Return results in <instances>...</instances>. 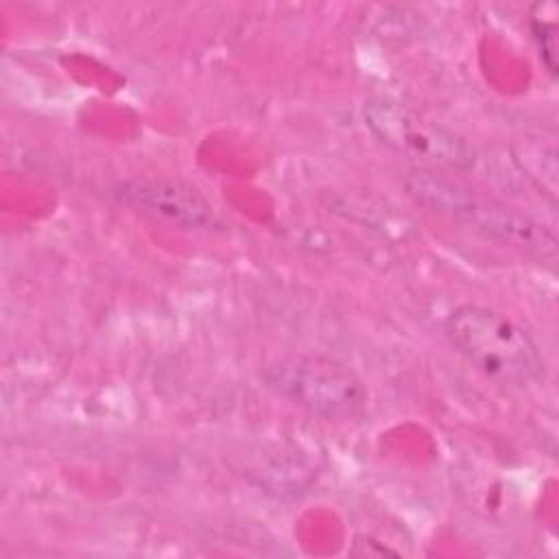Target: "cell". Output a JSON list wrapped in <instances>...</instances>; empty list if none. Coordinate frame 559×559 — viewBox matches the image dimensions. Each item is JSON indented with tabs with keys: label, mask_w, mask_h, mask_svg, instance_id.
<instances>
[{
	"label": "cell",
	"mask_w": 559,
	"mask_h": 559,
	"mask_svg": "<svg viewBox=\"0 0 559 559\" xmlns=\"http://www.w3.org/2000/svg\"><path fill=\"white\" fill-rule=\"evenodd\" d=\"M369 129L395 153L421 162L419 168H469L474 148L452 129L426 120L389 98L369 100L365 107Z\"/></svg>",
	"instance_id": "4"
},
{
	"label": "cell",
	"mask_w": 559,
	"mask_h": 559,
	"mask_svg": "<svg viewBox=\"0 0 559 559\" xmlns=\"http://www.w3.org/2000/svg\"><path fill=\"white\" fill-rule=\"evenodd\" d=\"M114 197L181 227L199 229L216 223L214 205L194 186L179 179H129L114 188Z\"/></svg>",
	"instance_id": "5"
},
{
	"label": "cell",
	"mask_w": 559,
	"mask_h": 559,
	"mask_svg": "<svg viewBox=\"0 0 559 559\" xmlns=\"http://www.w3.org/2000/svg\"><path fill=\"white\" fill-rule=\"evenodd\" d=\"M404 186L417 203L491 242L542 258L555 255L557 251L555 236L533 218L493 199L480 197L474 190L432 173L430 168H413L406 173Z\"/></svg>",
	"instance_id": "1"
},
{
	"label": "cell",
	"mask_w": 559,
	"mask_h": 559,
	"mask_svg": "<svg viewBox=\"0 0 559 559\" xmlns=\"http://www.w3.org/2000/svg\"><path fill=\"white\" fill-rule=\"evenodd\" d=\"M269 386L293 404L328 419L352 417L365 402V386L343 362L325 356H290L264 373Z\"/></svg>",
	"instance_id": "3"
},
{
	"label": "cell",
	"mask_w": 559,
	"mask_h": 559,
	"mask_svg": "<svg viewBox=\"0 0 559 559\" xmlns=\"http://www.w3.org/2000/svg\"><path fill=\"white\" fill-rule=\"evenodd\" d=\"M443 332L472 367L500 384L526 386L544 376L535 341L491 308L459 306L443 321Z\"/></svg>",
	"instance_id": "2"
}]
</instances>
